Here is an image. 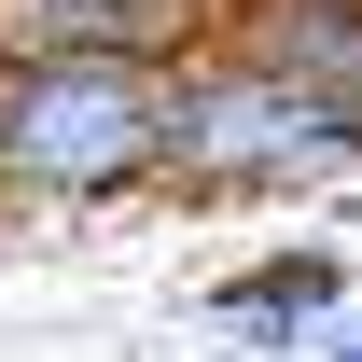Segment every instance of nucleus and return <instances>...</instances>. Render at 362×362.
I'll return each mask as SVG.
<instances>
[{
    "mask_svg": "<svg viewBox=\"0 0 362 362\" xmlns=\"http://www.w3.org/2000/svg\"><path fill=\"white\" fill-rule=\"evenodd\" d=\"M168 181V70L139 56H0V195L98 209Z\"/></svg>",
    "mask_w": 362,
    "mask_h": 362,
    "instance_id": "nucleus-1",
    "label": "nucleus"
},
{
    "mask_svg": "<svg viewBox=\"0 0 362 362\" xmlns=\"http://www.w3.org/2000/svg\"><path fill=\"white\" fill-rule=\"evenodd\" d=\"M362 168V112H334V98H307L293 70H265V56H168V181H195V195H307V181Z\"/></svg>",
    "mask_w": 362,
    "mask_h": 362,
    "instance_id": "nucleus-2",
    "label": "nucleus"
},
{
    "mask_svg": "<svg viewBox=\"0 0 362 362\" xmlns=\"http://www.w3.org/2000/svg\"><path fill=\"white\" fill-rule=\"evenodd\" d=\"M195 28H223V0H0V56H139L168 70Z\"/></svg>",
    "mask_w": 362,
    "mask_h": 362,
    "instance_id": "nucleus-3",
    "label": "nucleus"
},
{
    "mask_svg": "<svg viewBox=\"0 0 362 362\" xmlns=\"http://www.w3.org/2000/svg\"><path fill=\"white\" fill-rule=\"evenodd\" d=\"M223 42L265 56V70H293L334 112H362V0H223Z\"/></svg>",
    "mask_w": 362,
    "mask_h": 362,
    "instance_id": "nucleus-4",
    "label": "nucleus"
},
{
    "mask_svg": "<svg viewBox=\"0 0 362 362\" xmlns=\"http://www.w3.org/2000/svg\"><path fill=\"white\" fill-rule=\"evenodd\" d=\"M209 307H223L237 349H307L320 320L349 307V265H334V251H265V265H237Z\"/></svg>",
    "mask_w": 362,
    "mask_h": 362,
    "instance_id": "nucleus-5",
    "label": "nucleus"
},
{
    "mask_svg": "<svg viewBox=\"0 0 362 362\" xmlns=\"http://www.w3.org/2000/svg\"><path fill=\"white\" fill-rule=\"evenodd\" d=\"M320 362H362V320H334V334H320Z\"/></svg>",
    "mask_w": 362,
    "mask_h": 362,
    "instance_id": "nucleus-6",
    "label": "nucleus"
}]
</instances>
